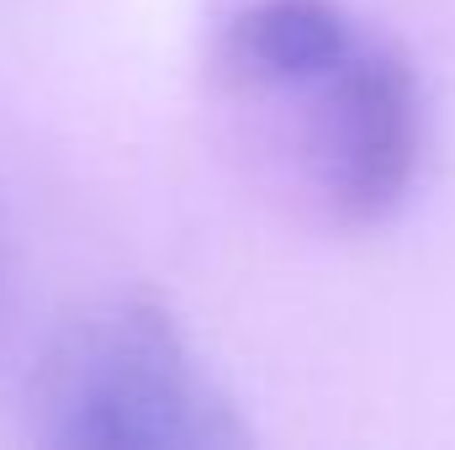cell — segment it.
<instances>
[{
	"label": "cell",
	"instance_id": "cell-1",
	"mask_svg": "<svg viewBox=\"0 0 455 450\" xmlns=\"http://www.w3.org/2000/svg\"><path fill=\"white\" fill-rule=\"evenodd\" d=\"M27 424L59 450H233L249 424L154 292L80 308L27 382Z\"/></svg>",
	"mask_w": 455,
	"mask_h": 450
},
{
	"label": "cell",
	"instance_id": "cell-2",
	"mask_svg": "<svg viewBox=\"0 0 455 450\" xmlns=\"http://www.w3.org/2000/svg\"><path fill=\"white\" fill-rule=\"evenodd\" d=\"M270 101L297 107L302 159L329 218L371 228L403 207L419 175L424 101L413 64L387 37L360 27L334 64Z\"/></svg>",
	"mask_w": 455,
	"mask_h": 450
},
{
	"label": "cell",
	"instance_id": "cell-3",
	"mask_svg": "<svg viewBox=\"0 0 455 450\" xmlns=\"http://www.w3.org/2000/svg\"><path fill=\"white\" fill-rule=\"evenodd\" d=\"M355 37L360 21L339 0H238L218 21L212 64L233 96L270 101L334 64Z\"/></svg>",
	"mask_w": 455,
	"mask_h": 450
}]
</instances>
